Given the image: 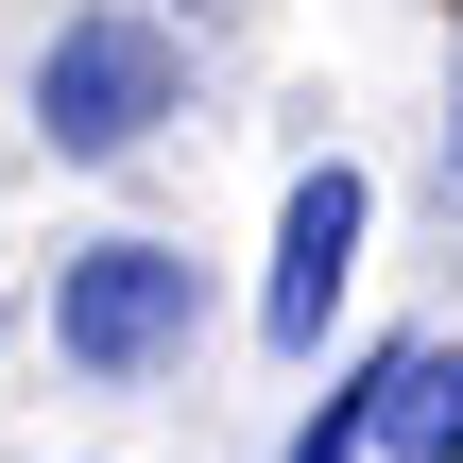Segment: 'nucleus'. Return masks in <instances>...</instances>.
<instances>
[{"label": "nucleus", "instance_id": "1", "mask_svg": "<svg viewBox=\"0 0 463 463\" xmlns=\"http://www.w3.org/2000/svg\"><path fill=\"white\" fill-rule=\"evenodd\" d=\"M172 103H189V52H172V17H137V0H86V17H52V52H34V137H52L69 172L137 155Z\"/></svg>", "mask_w": 463, "mask_h": 463}, {"label": "nucleus", "instance_id": "2", "mask_svg": "<svg viewBox=\"0 0 463 463\" xmlns=\"http://www.w3.org/2000/svg\"><path fill=\"white\" fill-rule=\"evenodd\" d=\"M189 344H206V275H189L172 241H86V258L52 275V361H69V378L120 395V378H172Z\"/></svg>", "mask_w": 463, "mask_h": 463}, {"label": "nucleus", "instance_id": "3", "mask_svg": "<svg viewBox=\"0 0 463 463\" xmlns=\"http://www.w3.org/2000/svg\"><path fill=\"white\" fill-rule=\"evenodd\" d=\"M361 223H378V189H361V155H326V172H292V223H275V292H258V326L309 361L326 344V309H344V275H361Z\"/></svg>", "mask_w": 463, "mask_h": 463}, {"label": "nucleus", "instance_id": "4", "mask_svg": "<svg viewBox=\"0 0 463 463\" xmlns=\"http://www.w3.org/2000/svg\"><path fill=\"white\" fill-rule=\"evenodd\" d=\"M361 463H463V344L361 361Z\"/></svg>", "mask_w": 463, "mask_h": 463}, {"label": "nucleus", "instance_id": "5", "mask_svg": "<svg viewBox=\"0 0 463 463\" xmlns=\"http://www.w3.org/2000/svg\"><path fill=\"white\" fill-rule=\"evenodd\" d=\"M292 463H361V378H344V395H326V412L292 430Z\"/></svg>", "mask_w": 463, "mask_h": 463}, {"label": "nucleus", "instance_id": "6", "mask_svg": "<svg viewBox=\"0 0 463 463\" xmlns=\"http://www.w3.org/2000/svg\"><path fill=\"white\" fill-rule=\"evenodd\" d=\"M447 172H463V120H447Z\"/></svg>", "mask_w": 463, "mask_h": 463}]
</instances>
